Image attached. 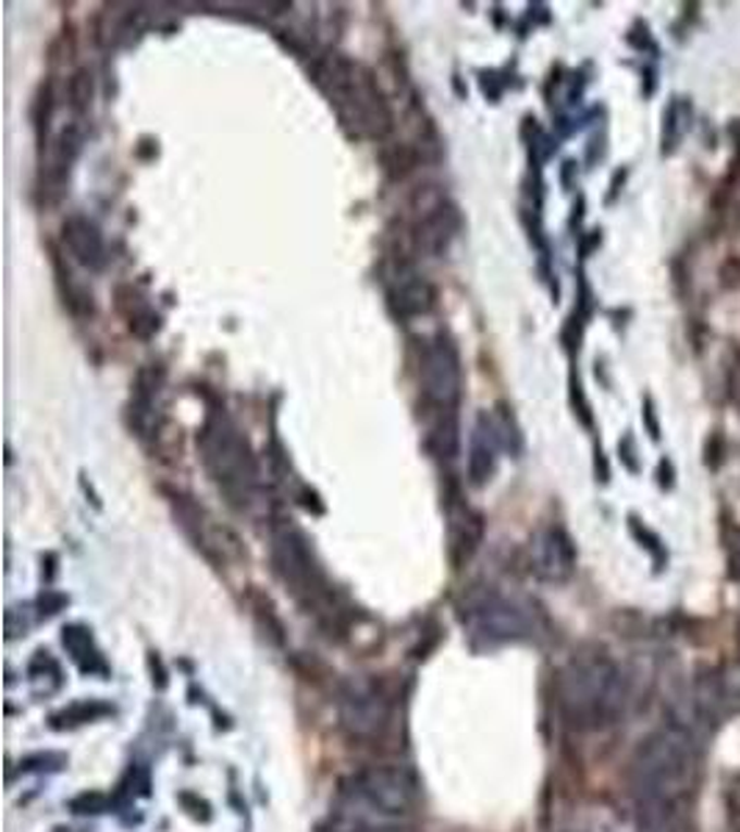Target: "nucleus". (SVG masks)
Wrapping results in <instances>:
<instances>
[{
	"instance_id": "1",
	"label": "nucleus",
	"mask_w": 740,
	"mask_h": 832,
	"mask_svg": "<svg viewBox=\"0 0 740 832\" xmlns=\"http://www.w3.org/2000/svg\"><path fill=\"white\" fill-rule=\"evenodd\" d=\"M560 710L577 730H600L621 717L627 702L625 677L602 649H582L566 663L557 683Z\"/></svg>"
},
{
	"instance_id": "2",
	"label": "nucleus",
	"mask_w": 740,
	"mask_h": 832,
	"mask_svg": "<svg viewBox=\"0 0 740 832\" xmlns=\"http://www.w3.org/2000/svg\"><path fill=\"white\" fill-rule=\"evenodd\" d=\"M313 84L328 95L344 129L355 136H386L394 114L380 93L378 78L342 53H328L313 64Z\"/></svg>"
},
{
	"instance_id": "3",
	"label": "nucleus",
	"mask_w": 740,
	"mask_h": 832,
	"mask_svg": "<svg viewBox=\"0 0 740 832\" xmlns=\"http://www.w3.org/2000/svg\"><path fill=\"white\" fill-rule=\"evenodd\" d=\"M632 783L652 810L674 808L696 783V753L686 733L661 730L649 735L632 760Z\"/></svg>"
},
{
	"instance_id": "4",
	"label": "nucleus",
	"mask_w": 740,
	"mask_h": 832,
	"mask_svg": "<svg viewBox=\"0 0 740 832\" xmlns=\"http://www.w3.org/2000/svg\"><path fill=\"white\" fill-rule=\"evenodd\" d=\"M342 799L374 821L405 819L417 808L419 785L403 766H369L344 780Z\"/></svg>"
},
{
	"instance_id": "5",
	"label": "nucleus",
	"mask_w": 740,
	"mask_h": 832,
	"mask_svg": "<svg viewBox=\"0 0 740 832\" xmlns=\"http://www.w3.org/2000/svg\"><path fill=\"white\" fill-rule=\"evenodd\" d=\"M197 444L202 450L206 469L225 489V494L233 497V500L239 494L247 497V489L256 478V464H252V453L247 448L245 436L222 416H211Z\"/></svg>"
},
{
	"instance_id": "6",
	"label": "nucleus",
	"mask_w": 740,
	"mask_h": 832,
	"mask_svg": "<svg viewBox=\"0 0 740 832\" xmlns=\"http://www.w3.org/2000/svg\"><path fill=\"white\" fill-rule=\"evenodd\" d=\"M458 619L483 641H521L532 633V619L519 602L491 586H474L460 597Z\"/></svg>"
},
{
	"instance_id": "7",
	"label": "nucleus",
	"mask_w": 740,
	"mask_h": 832,
	"mask_svg": "<svg viewBox=\"0 0 740 832\" xmlns=\"http://www.w3.org/2000/svg\"><path fill=\"white\" fill-rule=\"evenodd\" d=\"M338 724L355 741H374L386 733L392 719V705L369 683L349 680L338 688L336 697Z\"/></svg>"
},
{
	"instance_id": "8",
	"label": "nucleus",
	"mask_w": 740,
	"mask_h": 832,
	"mask_svg": "<svg viewBox=\"0 0 740 832\" xmlns=\"http://www.w3.org/2000/svg\"><path fill=\"white\" fill-rule=\"evenodd\" d=\"M460 355L453 339L439 333L424 347L422 389L433 408H455L460 400Z\"/></svg>"
},
{
	"instance_id": "9",
	"label": "nucleus",
	"mask_w": 740,
	"mask_h": 832,
	"mask_svg": "<svg viewBox=\"0 0 740 832\" xmlns=\"http://www.w3.org/2000/svg\"><path fill=\"white\" fill-rule=\"evenodd\" d=\"M577 552L571 539L560 527H546L535 536L530 552L532 572L546 583H566L575 572Z\"/></svg>"
},
{
	"instance_id": "10",
	"label": "nucleus",
	"mask_w": 740,
	"mask_h": 832,
	"mask_svg": "<svg viewBox=\"0 0 740 832\" xmlns=\"http://www.w3.org/2000/svg\"><path fill=\"white\" fill-rule=\"evenodd\" d=\"M460 228H464V220H460L458 206H453L449 200H441L439 206L417 217L414 245H417L419 253H428V256H444L455 236L460 233Z\"/></svg>"
},
{
	"instance_id": "11",
	"label": "nucleus",
	"mask_w": 740,
	"mask_h": 832,
	"mask_svg": "<svg viewBox=\"0 0 740 832\" xmlns=\"http://www.w3.org/2000/svg\"><path fill=\"white\" fill-rule=\"evenodd\" d=\"M447 514H449V561H453L455 570H460L466 561H471V555L480 550L485 536V522L478 511H471L466 502H460L458 497H449L447 500Z\"/></svg>"
},
{
	"instance_id": "12",
	"label": "nucleus",
	"mask_w": 740,
	"mask_h": 832,
	"mask_svg": "<svg viewBox=\"0 0 740 832\" xmlns=\"http://www.w3.org/2000/svg\"><path fill=\"white\" fill-rule=\"evenodd\" d=\"M62 240L67 250L75 256V261H81L89 270H100L106 264L103 233L98 231L92 220H86L81 215L67 217L62 225Z\"/></svg>"
},
{
	"instance_id": "13",
	"label": "nucleus",
	"mask_w": 740,
	"mask_h": 832,
	"mask_svg": "<svg viewBox=\"0 0 740 832\" xmlns=\"http://www.w3.org/2000/svg\"><path fill=\"white\" fill-rule=\"evenodd\" d=\"M392 308L397 311V317L410 319V317H424L435 308L439 301V292L430 281L419 276H405L397 286L392 289Z\"/></svg>"
},
{
	"instance_id": "14",
	"label": "nucleus",
	"mask_w": 740,
	"mask_h": 832,
	"mask_svg": "<svg viewBox=\"0 0 740 832\" xmlns=\"http://www.w3.org/2000/svg\"><path fill=\"white\" fill-rule=\"evenodd\" d=\"M116 311L128 319L131 331L141 339H150L159 331V314L147 306L145 297L139 292H134V286H120L116 289Z\"/></svg>"
},
{
	"instance_id": "15",
	"label": "nucleus",
	"mask_w": 740,
	"mask_h": 832,
	"mask_svg": "<svg viewBox=\"0 0 740 832\" xmlns=\"http://www.w3.org/2000/svg\"><path fill=\"white\" fill-rule=\"evenodd\" d=\"M62 641H64V647L70 649V656L75 658V663H78L84 672H106L103 661H100V656H98V649L92 647V638H89V633H86L84 627H78V624H73V627H64Z\"/></svg>"
},
{
	"instance_id": "16",
	"label": "nucleus",
	"mask_w": 740,
	"mask_h": 832,
	"mask_svg": "<svg viewBox=\"0 0 740 832\" xmlns=\"http://www.w3.org/2000/svg\"><path fill=\"white\" fill-rule=\"evenodd\" d=\"M380 164L392 181H403L410 172L417 170L419 164V150L408 142H397V145H388L380 150Z\"/></svg>"
},
{
	"instance_id": "17",
	"label": "nucleus",
	"mask_w": 740,
	"mask_h": 832,
	"mask_svg": "<svg viewBox=\"0 0 740 832\" xmlns=\"http://www.w3.org/2000/svg\"><path fill=\"white\" fill-rule=\"evenodd\" d=\"M111 708L103 702H75L64 710H55L50 717V727L53 730H67V727H81V724L98 722V719L109 717Z\"/></svg>"
},
{
	"instance_id": "18",
	"label": "nucleus",
	"mask_w": 740,
	"mask_h": 832,
	"mask_svg": "<svg viewBox=\"0 0 740 832\" xmlns=\"http://www.w3.org/2000/svg\"><path fill=\"white\" fill-rule=\"evenodd\" d=\"M485 436L489 433L478 430V433H474V441H471L469 478L474 486H483L485 480H491V475H494V444H491Z\"/></svg>"
},
{
	"instance_id": "19",
	"label": "nucleus",
	"mask_w": 740,
	"mask_h": 832,
	"mask_svg": "<svg viewBox=\"0 0 740 832\" xmlns=\"http://www.w3.org/2000/svg\"><path fill=\"white\" fill-rule=\"evenodd\" d=\"M250 611L252 616H256L258 627L272 638V644H283V638H286L283 633L286 631H283V622L275 613V605L270 602V597H263L261 591H250Z\"/></svg>"
},
{
	"instance_id": "20",
	"label": "nucleus",
	"mask_w": 740,
	"mask_h": 832,
	"mask_svg": "<svg viewBox=\"0 0 740 832\" xmlns=\"http://www.w3.org/2000/svg\"><path fill=\"white\" fill-rule=\"evenodd\" d=\"M92 95H95L92 73H89L86 68L75 70L73 78H70L67 84V98H70V106H73V111H78V114L89 111V106H92Z\"/></svg>"
},
{
	"instance_id": "21",
	"label": "nucleus",
	"mask_w": 740,
	"mask_h": 832,
	"mask_svg": "<svg viewBox=\"0 0 740 832\" xmlns=\"http://www.w3.org/2000/svg\"><path fill=\"white\" fill-rule=\"evenodd\" d=\"M688 120H691V111H688L686 103H671L666 111V134H663V142H666V150L668 147L677 145L682 136H686L688 131Z\"/></svg>"
},
{
	"instance_id": "22",
	"label": "nucleus",
	"mask_w": 740,
	"mask_h": 832,
	"mask_svg": "<svg viewBox=\"0 0 740 832\" xmlns=\"http://www.w3.org/2000/svg\"><path fill=\"white\" fill-rule=\"evenodd\" d=\"M50 109H53V89H50V81H45V84L39 86L37 103H34V120H37L39 136H42V129H48Z\"/></svg>"
},
{
	"instance_id": "23",
	"label": "nucleus",
	"mask_w": 740,
	"mask_h": 832,
	"mask_svg": "<svg viewBox=\"0 0 740 832\" xmlns=\"http://www.w3.org/2000/svg\"><path fill=\"white\" fill-rule=\"evenodd\" d=\"M724 547H727L732 575L740 577V525H724Z\"/></svg>"
},
{
	"instance_id": "24",
	"label": "nucleus",
	"mask_w": 740,
	"mask_h": 832,
	"mask_svg": "<svg viewBox=\"0 0 740 832\" xmlns=\"http://www.w3.org/2000/svg\"><path fill=\"white\" fill-rule=\"evenodd\" d=\"M106 796L103 794H81L70 802V810L73 813H103L106 810Z\"/></svg>"
},
{
	"instance_id": "25",
	"label": "nucleus",
	"mask_w": 740,
	"mask_h": 832,
	"mask_svg": "<svg viewBox=\"0 0 740 832\" xmlns=\"http://www.w3.org/2000/svg\"><path fill=\"white\" fill-rule=\"evenodd\" d=\"M353 832H403V830L388 824V821H361V824H355Z\"/></svg>"
},
{
	"instance_id": "26",
	"label": "nucleus",
	"mask_w": 740,
	"mask_h": 832,
	"mask_svg": "<svg viewBox=\"0 0 740 832\" xmlns=\"http://www.w3.org/2000/svg\"><path fill=\"white\" fill-rule=\"evenodd\" d=\"M646 425H652V436L657 439L661 433H657V419H655V414H652V403H646Z\"/></svg>"
},
{
	"instance_id": "27",
	"label": "nucleus",
	"mask_w": 740,
	"mask_h": 832,
	"mask_svg": "<svg viewBox=\"0 0 740 832\" xmlns=\"http://www.w3.org/2000/svg\"><path fill=\"white\" fill-rule=\"evenodd\" d=\"M317 832H338V830L333 824H319Z\"/></svg>"
}]
</instances>
